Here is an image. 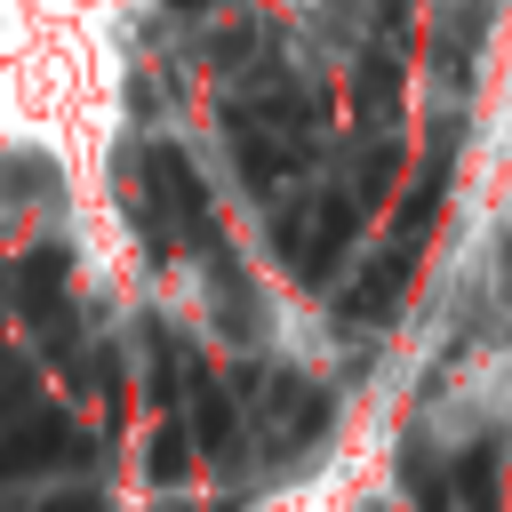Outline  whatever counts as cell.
<instances>
[{
  "mask_svg": "<svg viewBox=\"0 0 512 512\" xmlns=\"http://www.w3.org/2000/svg\"><path fill=\"white\" fill-rule=\"evenodd\" d=\"M360 216H368V200L344 184V192H328V200L312 208V224H288V264H296V280H328L336 256H344V240L360 232Z\"/></svg>",
  "mask_w": 512,
  "mask_h": 512,
  "instance_id": "cell-2",
  "label": "cell"
},
{
  "mask_svg": "<svg viewBox=\"0 0 512 512\" xmlns=\"http://www.w3.org/2000/svg\"><path fill=\"white\" fill-rule=\"evenodd\" d=\"M432 512H504L496 496V448H464L448 488H432Z\"/></svg>",
  "mask_w": 512,
  "mask_h": 512,
  "instance_id": "cell-5",
  "label": "cell"
},
{
  "mask_svg": "<svg viewBox=\"0 0 512 512\" xmlns=\"http://www.w3.org/2000/svg\"><path fill=\"white\" fill-rule=\"evenodd\" d=\"M64 456H80L72 416H64V408H48V400H32V392L16 384V392L0 400V480L48 472V464H64Z\"/></svg>",
  "mask_w": 512,
  "mask_h": 512,
  "instance_id": "cell-1",
  "label": "cell"
},
{
  "mask_svg": "<svg viewBox=\"0 0 512 512\" xmlns=\"http://www.w3.org/2000/svg\"><path fill=\"white\" fill-rule=\"evenodd\" d=\"M40 512H96V496H72V504H40Z\"/></svg>",
  "mask_w": 512,
  "mask_h": 512,
  "instance_id": "cell-8",
  "label": "cell"
},
{
  "mask_svg": "<svg viewBox=\"0 0 512 512\" xmlns=\"http://www.w3.org/2000/svg\"><path fill=\"white\" fill-rule=\"evenodd\" d=\"M152 184H160V208L176 216V232H200L208 248H216V216H208V192H200V168L176 152V144H152Z\"/></svg>",
  "mask_w": 512,
  "mask_h": 512,
  "instance_id": "cell-4",
  "label": "cell"
},
{
  "mask_svg": "<svg viewBox=\"0 0 512 512\" xmlns=\"http://www.w3.org/2000/svg\"><path fill=\"white\" fill-rule=\"evenodd\" d=\"M152 480H184V432L176 424H160V440H152Z\"/></svg>",
  "mask_w": 512,
  "mask_h": 512,
  "instance_id": "cell-7",
  "label": "cell"
},
{
  "mask_svg": "<svg viewBox=\"0 0 512 512\" xmlns=\"http://www.w3.org/2000/svg\"><path fill=\"white\" fill-rule=\"evenodd\" d=\"M192 432H200V456H232L240 448V416H232V392L216 384V376H200L192 368Z\"/></svg>",
  "mask_w": 512,
  "mask_h": 512,
  "instance_id": "cell-6",
  "label": "cell"
},
{
  "mask_svg": "<svg viewBox=\"0 0 512 512\" xmlns=\"http://www.w3.org/2000/svg\"><path fill=\"white\" fill-rule=\"evenodd\" d=\"M64 288H72L64 248H32V256L16 264V304H24V320H32L40 336H72V320H64Z\"/></svg>",
  "mask_w": 512,
  "mask_h": 512,
  "instance_id": "cell-3",
  "label": "cell"
}]
</instances>
